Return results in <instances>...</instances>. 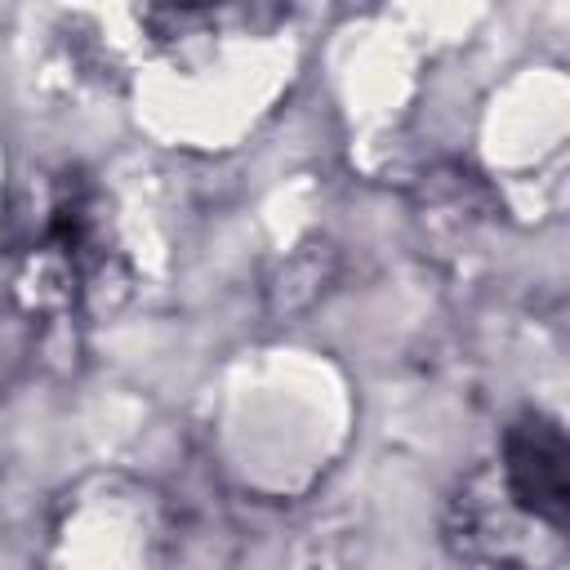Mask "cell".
I'll return each mask as SVG.
<instances>
[{"label":"cell","mask_w":570,"mask_h":570,"mask_svg":"<svg viewBox=\"0 0 570 570\" xmlns=\"http://www.w3.org/2000/svg\"><path fill=\"white\" fill-rule=\"evenodd\" d=\"M566 432L557 419L530 410L503 428L499 445V476L494 485L503 499L525 517L539 521L557 534H566V512H570V476H566Z\"/></svg>","instance_id":"1"}]
</instances>
